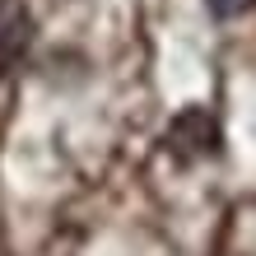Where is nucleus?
<instances>
[{
    "mask_svg": "<svg viewBox=\"0 0 256 256\" xmlns=\"http://www.w3.org/2000/svg\"><path fill=\"white\" fill-rule=\"evenodd\" d=\"M28 33H33V19L19 0H0V70L10 61H19V52L28 47Z\"/></svg>",
    "mask_w": 256,
    "mask_h": 256,
    "instance_id": "1",
    "label": "nucleus"
},
{
    "mask_svg": "<svg viewBox=\"0 0 256 256\" xmlns=\"http://www.w3.org/2000/svg\"><path fill=\"white\" fill-rule=\"evenodd\" d=\"M214 122H210L205 112H186V116H177V126H172V144L177 149H214Z\"/></svg>",
    "mask_w": 256,
    "mask_h": 256,
    "instance_id": "2",
    "label": "nucleus"
},
{
    "mask_svg": "<svg viewBox=\"0 0 256 256\" xmlns=\"http://www.w3.org/2000/svg\"><path fill=\"white\" fill-rule=\"evenodd\" d=\"M256 0H210V10L219 14V19H228V14H242V10H252Z\"/></svg>",
    "mask_w": 256,
    "mask_h": 256,
    "instance_id": "3",
    "label": "nucleus"
}]
</instances>
